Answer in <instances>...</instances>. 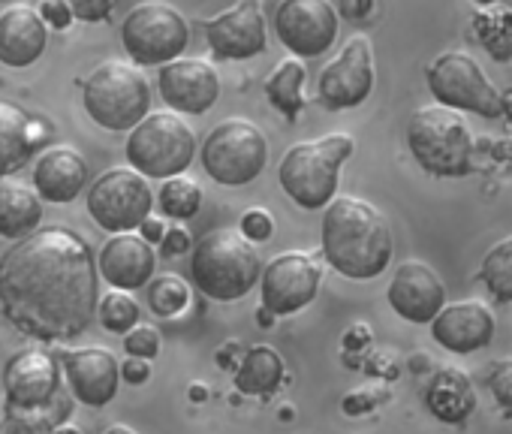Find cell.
<instances>
[{
    "label": "cell",
    "mask_w": 512,
    "mask_h": 434,
    "mask_svg": "<svg viewBox=\"0 0 512 434\" xmlns=\"http://www.w3.org/2000/svg\"><path fill=\"white\" fill-rule=\"evenodd\" d=\"M7 410L10 407H46L61 389V368L52 353L40 347H25L10 356L4 368Z\"/></svg>",
    "instance_id": "e0dca14e"
},
{
    "label": "cell",
    "mask_w": 512,
    "mask_h": 434,
    "mask_svg": "<svg viewBox=\"0 0 512 434\" xmlns=\"http://www.w3.org/2000/svg\"><path fill=\"white\" fill-rule=\"evenodd\" d=\"M88 184V160L70 145L46 148L34 163V187L46 202H73Z\"/></svg>",
    "instance_id": "7402d4cb"
},
{
    "label": "cell",
    "mask_w": 512,
    "mask_h": 434,
    "mask_svg": "<svg viewBox=\"0 0 512 434\" xmlns=\"http://www.w3.org/2000/svg\"><path fill=\"white\" fill-rule=\"evenodd\" d=\"M127 163L145 178L181 175L196 157V136L178 112H151L127 136Z\"/></svg>",
    "instance_id": "52a82bcc"
},
{
    "label": "cell",
    "mask_w": 512,
    "mask_h": 434,
    "mask_svg": "<svg viewBox=\"0 0 512 434\" xmlns=\"http://www.w3.org/2000/svg\"><path fill=\"white\" fill-rule=\"evenodd\" d=\"M97 317H100L103 329H109L115 335H127L133 326H139V302L127 290H112L100 299Z\"/></svg>",
    "instance_id": "1f68e13d"
},
{
    "label": "cell",
    "mask_w": 512,
    "mask_h": 434,
    "mask_svg": "<svg viewBox=\"0 0 512 434\" xmlns=\"http://www.w3.org/2000/svg\"><path fill=\"white\" fill-rule=\"evenodd\" d=\"M305 79H308V70H305L302 58H287L275 67V73L266 82V94H269L272 106L287 121H296L305 106Z\"/></svg>",
    "instance_id": "83f0119b"
},
{
    "label": "cell",
    "mask_w": 512,
    "mask_h": 434,
    "mask_svg": "<svg viewBox=\"0 0 512 434\" xmlns=\"http://www.w3.org/2000/svg\"><path fill=\"white\" fill-rule=\"evenodd\" d=\"M338 7L332 0H281L275 34L293 58H320L338 40Z\"/></svg>",
    "instance_id": "7c38bea8"
},
{
    "label": "cell",
    "mask_w": 512,
    "mask_h": 434,
    "mask_svg": "<svg viewBox=\"0 0 512 434\" xmlns=\"http://www.w3.org/2000/svg\"><path fill=\"white\" fill-rule=\"evenodd\" d=\"M154 208V190L142 172L130 169H109L103 172L88 190V211L94 224L112 236L139 230Z\"/></svg>",
    "instance_id": "8fae6325"
},
{
    "label": "cell",
    "mask_w": 512,
    "mask_h": 434,
    "mask_svg": "<svg viewBox=\"0 0 512 434\" xmlns=\"http://www.w3.org/2000/svg\"><path fill=\"white\" fill-rule=\"evenodd\" d=\"M503 118L509 121V127H512V88L503 94Z\"/></svg>",
    "instance_id": "bcb514c9"
},
{
    "label": "cell",
    "mask_w": 512,
    "mask_h": 434,
    "mask_svg": "<svg viewBox=\"0 0 512 434\" xmlns=\"http://www.w3.org/2000/svg\"><path fill=\"white\" fill-rule=\"evenodd\" d=\"M377 10V0H338V13L350 22H365Z\"/></svg>",
    "instance_id": "b9f144b4"
},
{
    "label": "cell",
    "mask_w": 512,
    "mask_h": 434,
    "mask_svg": "<svg viewBox=\"0 0 512 434\" xmlns=\"http://www.w3.org/2000/svg\"><path fill=\"white\" fill-rule=\"evenodd\" d=\"M157 202H160V211L166 217H175V221H187L193 217L202 205V187L187 178V175H172L163 181L160 193H157Z\"/></svg>",
    "instance_id": "f1b7e54d"
},
{
    "label": "cell",
    "mask_w": 512,
    "mask_h": 434,
    "mask_svg": "<svg viewBox=\"0 0 512 434\" xmlns=\"http://www.w3.org/2000/svg\"><path fill=\"white\" fill-rule=\"evenodd\" d=\"M124 350H127V356L154 359L160 353V332L154 326H133L124 335Z\"/></svg>",
    "instance_id": "e575fe53"
},
{
    "label": "cell",
    "mask_w": 512,
    "mask_h": 434,
    "mask_svg": "<svg viewBox=\"0 0 512 434\" xmlns=\"http://www.w3.org/2000/svg\"><path fill=\"white\" fill-rule=\"evenodd\" d=\"M488 386H491V395L497 398V404L512 410V359L497 362V368L491 371Z\"/></svg>",
    "instance_id": "74e56055"
},
{
    "label": "cell",
    "mask_w": 512,
    "mask_h": 434,
    "mask_svg": "<svg viewBox=\"0 0 512 434\" xmlns=\"http://www.w3.org/2000/svg\"><path fill=\"white\" fill-rule=\"evenodd\" d=\"M476 31L494 61H512V10H497V13L479 16Z\"/></svg>",
    "instance_id": "4dcf8cb0"
},
{
    "label": "cell",
    "mask_w": 512,
    "mask_h": 434,
    "mask_svg": "<svg viewBox=\"0 0 512 434\" xmlns=\"http://www.w3.org/2000/svg\"><path fill=\"white\" fill-rule=\"evenodd\" d=\"M205 40L220 61H250L269 46L263 0H238V4L205 22Z\"/></svg>",
    "instance_id": "9a60e30c"
},
{
    "label": "cell",
    "mask_w": 512,
    "mask_h": 434,
    "mask_svg": "<svg viewBox=\"0 0 512 434\" xmlns=\"http://www.w3.org/2000/svg\"><path fill=\"white\" fill-rule=\"evenodd\" d=\"M356 142L347 133H329L317 142L293 145L278 169L284 193L305 211L326 208L338 196L341 166L350 160Z\"/></svg>",
    "instance_id": "277c9868"
},
{
    "label": "cell",
    "mask_w": 512,
    "mask_h": 434,
    "mask_svg": "<svg viewBox=\"0 0 512 434\" xmlns=\"http://www.w3.org/2000/svg\"><path fill=\"white\" fill-rule=\"evenodd\" d=\"M281 380H284V359L269 344L250 347L235 371V386L244 395H269L281 386Z\"/></svg>",
    "instance_id": "4316f807"
},
{
    "label": "cell",
    "mask_w": 512,
    "mask_h": 434,
    "mask_svg": "<svg viewBox=\"0 0 512 434\" xmlns=\"http://www.w3.org/2000/svg\"><path fill=\"white\" fill-rule=\"evenodd\" d=\"M121 377H124L127 383H133V386L145 383V380L151 377V365H148V359H139V356H127V359L121 362Z\"/></svg>",
    "instance_id": "7bdbcfd3"
},
{
    "label": "cell",
    "mask_w": 512,
    "mask_h": 434,
    "mask_svg": "<svg viewBox=\"0 0 512 434\" xmlns=\"http://www.w3.org/2000/svg\"><path fill=\"white\" fill-rule=\"evenodd\" d=\"M121 43L136 67H163L184 55L190 43V25L172 4L145 0L124 16Z\"/></svg>",
    "instance_id": "9c48e42d"
},
{
    "label": "cell",
    "mask_w": 512,
    "mask_h": 434,
    "mask_svg": "<svg viewBox=\"0 0 512 434\" xmlns=\"http://www.w3.org/2000/svg\"><path fill=\"white\" fill-rule=\"evenodd\" d=\"M148 305L160 317H175L190 305V287L178 275H160L148 284Z\"/></svg>",
    "instance_id": "d6a6232c"
},
{
    "label": "cell",
    "mask_w": 512,
    "mask_h": 434,
    "mask_svg": "<svg viewBox=\"0 0 512 434\" xmlns=\"http://www.w3.org/2000/svg\"><path fill=\"white\" fill-rule=\"evenodd\" d=\"M476 4H479V7H494L497 0H476Z\"/></svg>",
    "instance_id": "681fc988"
},
{
    "label": "cell",
    "mask_w": 512,
    "mask_h": 434,
    "mask_svg": "<svg viewBox=\"0 0 512 434\" xmlns=\"http://www.w3.org/2000/svg\"><path fill=\"white\" fill-rule=\"evenodd\" d=\"M428 91L434 100L455 112H473L479 118H503V94L482 73L473 55L467 52H443L425 70Z\"/></svg>",
    "instance_id": "30bf717a"
},
{
    "label": "cell",
    "mask_w": 512,
    "mask_h": 434,
    "mask_svg": "<svg viewBox=\"0 0 512 434\" xmlns=\"http://www.w3.org/2000/svg\"><path fill=\"white\" fill-rule=\"evenodd\" d=\"M479 278L497 302H512V236H506L485 254Z\"/></svg>",
    "instance_id": "f546056e"
},
{
    "label": "cell",
    "mask_w": 512,
    "mask_h": 434,
    "mask_svg": "<svg viewBox=\"0 0 512 434\" xmlns=\"http://www.w3.org/2000/svg\"><path fill=\"white\" fill-rule=\"evenodd\" d=\"M52 434H82V428H76V425H55Z\"/></svg>",
    "instance_id": "7dc6e473"
},
{
    "label": "cell",
    "mask_w": 512,
    "mask_h": 434,
    "mask_svg": "<svg viewBox=\"0 0 512 434\" xmlns=\"http://www.w3.org/2000/svg\"><path fill=\"white\" fill-rule=\"evenodd\" d=\"M106 434H136L130 425H112V428H106Z\"/></svg>",
    "instance_id": "c3c4849f"
},
{
    "label": "cell",
    "mask_w": 512,
    "mask_h": 434,
    "mask_svg": "<svg viewBox=\"0 0 512 434\" xmlns=\"http://www.w3.org/2000/svg\"><path fill=\"white\" fill-rule=\"evenodd\" d=\"M64 371L73 395L88 407H106L118 395L121 362L106 347L64 350Z\"/></svg>",
    "instance_id": "d6986e66"
},
{
    "label": "cell",
    "mask_w": 512,
    "mask_h": 434,
    "mask_svg": "<svg viewBox=\"0 0 512 434\" xmlns=\"http://www.w3.org/2000/svg\"><path fill=\"white\" fill-rule=\"evenodd\" d=\"M320 284H323V269L317 266L314 257L299 254V251L278 254L263 269V278H260L263 308L272 311L275 317L296 314L317 299Z\"/></svg>",
    "instance_id": "4fadbf2b"
},
{
    "label": "cell",
    "mask_w": 512,
    "mask_h": 434,
    "mask_svg": "<svg viewBox=\"0 0 512 434\" xmlns=\"http://www.w3.org/2000/svg\"><path fill=\"white\" fill-rule=\"evenodd\" d=\"M40 16L55 31H67L73 25V19H76L67 0H43V4H40Z\"/></svg>",
    "instance_id": "f35d334b"
},
{
    "label": "cell",
    "mask_w": 512,
    "mask_h": 434,
    "mask_svg": "<svg viewBox=\"0 0 512 434\" xmlns=\"http://www.w3.org/2000/svg\"><path fill=\"white\" fill-rule=\"evenodd\" d=\"M413 160L437 178H461L473 169V136L461 115L446 106H422L407 121Z\"/></svg>",
    "instance_id": "5b68a950"
},
{
    "label": "cell",
    "mask_w": 512,
    "mask_h": 434,
    "mask_svg": "<svg viewBox=\"0 0 512 434\" xmlns=\"http://www.w3.org/2000/svg\"><path fill=\"white\" fill-rule=\"evenodd\" d=\"M323 257L353 281H371L386 272L395 245L386 217L359 196H335L323 214Z\"/></svg>",
    "instance_id": "7a4b0ae2"
},
{
    "label": "cell",
    "mask_w": 512,
    "mask_h": 434,
    "mask_svg": "<svg viewBox=\"0 0 512 434\" xmlns=\"http://www.w3.org/2000/svg\"><path fill=\"white\" fill-rule=\"evenodd\" d=\"M0 4H13V0H0Z\"/></svg>",
    "instance_id": "f907efd6"
},
{
    "label": "cell",
    "mask_w": 512,
    "mask_h": 434,
    "mask_svg": "<svg viewBox=\"0 0 512 434\" xmlns=\"http://www.w3.org/2000/svg\"><path fill=\"white\" fill-rule=\"evenodd\" d=\"M425 404L440 422H464L476 410V392L470 377L458 368H440L428 383Z\"/></svg>",
    "instance_id": "d4e9b609"
},
{
    "label": "cell",
    "mask_w": 512,
    "mask_h": 434,
    "mask_svg": "<svg viewBox=\"0 0 512 434\" xmlns=\"http://www.w3.org/2000/svg\"><path fill=\"white\" fill-rule=\"evenodd\" d=\"M241 233H244L250 242H269L272 233H275L272 214L263 211V208H250V211H244V217H241Z\"/></svg>",
    "instance_id": "d590c367"
},
{
    "label": "cell",
    "mask_w": 512,
    "mask_h": 434,
    "mask_svg": "<svg viewBox=\"0 0 512 434\" xmlns=\"http://www.w3.org/2000/svg\"><path fill=\"white\" fill-rule=\"evenodd\" d=\"M263 257L241 230L205 233L190 257V275L196 290L217 302H235L247 296L263 278Z\"/></svg>",
    "instance_id": "3957f363"
},
{
    "label": "cell",
    "mask_w": 512,
    "mask_h": 434,
    "mask_svg": "<svg viewBox=\"0 0 512 434\" xmlns=\"http://www.w3.org/2000/svg\"><path fill=\"white\" fill-rule=\"evenodd\" d=\"M190 233L184 230V227H172V230H166V236H163V242H160V251L166 254V257H178V254H184V251H190Z\"/></svg>",
    "instance_id": "60d3db41"
},
{
    "label": "cell",
    "mask_w": 512,
    "mask_h": 434,
    "mask_svg": "<svg viewBox=\"0 0 512 434\" xmlns=\"http://www.w3.org/2000/svg\"><path fill=\"white\" fill-rule=\"evenodd\" d=\"M28 124H31V115L19 103L0 100V178L19 172L34 154Z\"/></svg>",
    "instance_id": "484cf974"
},
{
    "label": "cell",
    "mask_w": 512,
    "mask_h": 434,
    "mask_svg": "<svg viewBox=\"0 0 512 434\" xmlns=\"http://www.w3.org/2000/svg\"><path fill=\"white\" fill-rule=\"evenodd\" d=\"M82 106L103 130L124 133L151 115V85L136 64L103 61L82 85Z\"/></svg>",
    "instance_id": "8992f818"
},
{
    "label": "cell",
    "mask_w": 512,
    "mask_h": 434,
    "mask_svg": "<svg viewBox=\"0 0 512 434\" xmlns=\"http://www.w3.org/2000/svg\"><path fill=\"white\" fill-rule=\"evenodd\" d=\"M28 136H31V145H34V148L46 145V142H49V136H52V124H49V118H34V115H31Z\"/></svg>",
    "instance_id": "ee69618b"
},
{
    "label": "cell",
    "mask_w": 512,
    "mask_h": 434,
    "mask_svg": "<svg viewBox=\"0 0 512 434\" xmlns=\"http://www.w3.org/2000/svg\"><path fill=\"white\" fill-rule=\"evenodd\" d=\"M49 43V25L34 7H10L0 16V64L31 67L43 58Z\"/></svg>",
    "instance_id": "603a6c76"
},
{
    "label": "cell",
    "mask_w": 512,
    "mask_h": 434,
    "mask_svg": "<svg viewBox=\"0 0 512 434\" xmlns=\"http://www.w3.org/2000/svg\"><path fill=\"white\" fill-rule=\"evenodd\" d=\"M91 245L70 227H40L0 257V311L25 335L70 341L97 317Z\"/></svg>",
    "instance_id": "6da1fadb"
},
{
    "label": "cell",
    "mask_w": 512,
    "mask_h": 434,
    "mask_svg": "<svg viewBox=\"0 0 512 434\" xmlns=\"http://www.w3.org/2000/svg\"><path fill=\"white\" fill-rule=\"evenodd\" d=\"M383 398H386V392H380V395H371V392H350V395L344 398V413H347V416L368 413V410H374Z\"/></svg>",
    "instance_id": "ab89813d"
},
{
    "label": "cell",
    "mask_w": 512,
    "mask_h": 434,
    "mask_svg": "<svg viewBox=\"0 0 512 434\" xmlns=\"http://www.w3.org/2000/svg\"><path fill=\"white\" fill-rule=\"evenodd\" d=\"M100 275L115 290H139L154 281L157 257L148 239L139 233H118L100 251Z\"/></svg>",
    "instance_id": "ffe728a7"
},
{
    "label": "cell",
    "mask_w": 512,
    "mask_h": 434,
    "mask_svg": "<svg viewBox=\"0 0 512 434\" xmlns=\"http://www.w3.org/2000/svg\"><path fill=\"white\" fill-rule=\"evenodd\" d=\"M139 236L148 239L151 245H160L163 236H166V227H163V221H157V217H148V221L139 227Z\"/></svg>",
    "instance_id": "f6af8a7d"
},
{
    "label": "cell",
    "mask_w": 512,
    "mask_h": 434,
    "mask_svg": "<svg viewBox=\"0 0 512 434\" xmlns=\"http://www.w3.org/2000/svg\"><path fill=\"white\" fill-rule=\"evenodd\" d=\"M55 419L46 407H10L4 422H0V434H52Z\"/></svg>",
    "instance_id": "836d02e7"
},
{
    "label": "cell",
    "mask_w": 512,
    "mask_h": 434,
    "mask_svg": "<svg viewBox=\"0 0 512 434\" xmlns=\"http://www.w3.org/2000/svg\"><path fill=\"white\" fill-rule=\"evenodd\" d=\"M374 91V52L368 37H353L341 49V55L323 67L317 94L320 103L332 112L362 106Z\"/></svg>",
    "instance_id": "5bb4252c"
},
{
    "label": "cell",
    "mask_w": 512,
    "mask_h": 434,
    "mask_svg": "<svg viewBox=\"0 0 512 434\" xmlns=\"http://www.w3.org/2000/svg\"><path fill=\"white\" fill-rule=\"evenodd\" d=\"M157 88L163 103L178 115H205L220 97V76L208 61L178 58L160 67Z\"/></svg>",
    "instance_id": "2e32d148"
},
{
    "label": "cell",
    "mask_w": 512,
    "mask_h": 434,
    "mask_svg": "<svg viewBox=\"0 0 512 434\" xmlns=\"http://www.w3.org/2000/svg\"><path fill=\"white\" fill-rule=\"evenodd\" d=\"M70 4V10H73V16L79 19V22H106L112 13H115V4L118 0H67Z\"/></svg>",
    "instance_id": "8d00e7d4"
},
{
    "label": "cell",
    "mask_w": 512,
    "mask_h": 434,
    "mask_svg": "<svg viewBox=\"0 0 512 434\" xmlns=\"http://www.w3.org/2000/svg\"><path fill=\"white\" fill-rule=\"evenodd\" d=\"M199 160L211 181L223 187H244L266 169L269 142L256 124L244 118H229L205 136Z\"/></svg>",
    "instance_id": "ba28073f"
},
{
    "label": "cell",
    "mask_w": 512,
    "mask_h": 434,
    "mask_svg": "<svg viewBox=\"0 0 512 434\" xmlns=\"http://www.w3.org/2000/svg\"><path fill=\"white\" fill-rule=\"evenodd\" d=\"M389 305L407 323H431L446 308V287L437 272L419 260H407L389 281Z\"/></svg>",
    "instance_id": "ac0fdd59"
},
{
    "label": "cell",
    "mask_w": 512,
    "mask_h": 434,
    "mask_svg": "<svg viewBox=\"0 0 512 434\" xmlns=\"http://www.w3.org/2000/svg\"><path fill=\"white\" fill-rule=\"evenodd\" d=\"M43 221V196L37 187L25 184L16 175L0 178V236L4 239H25Z\"/></svg>",
    "instance_id": "cb8c5ba5"
},
{
    "label": "cell",
    "mask_w": 512,
    "mask_h": 434,
    "mask_svg": "<svg viewBox=\"0 0 512 434\" xmlns=\"http://www.w3.org/2000/svg\"><path fill=\"white\" fill-rule=\"evenodd\" d=\"M431 335L437 338L440 347L452 353H473L491 344L494 314L485 302H476V299L455 302V305H446L431 320Z\"/></svg>",
    "instance_id": "44dd1931"
}]
</instances>
